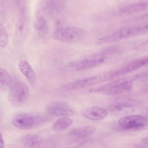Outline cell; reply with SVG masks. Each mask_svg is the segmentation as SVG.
I'll return each instance as SVG.
<instances>
[{"instance_id":"cell-14","label":"cell","mask_w":148,"mask_h":148,"mask_svg":"<svg viewBox=\"0 0 148 148\" xmlns=\"http://www.w3.org/2000/svg\"><path fill=\"white\" fill-rule=\"evenodd\" d=\"M72 123V121L70 118L64 117L57 119L53 125V129L56 130L61 131L64 130L69 126Z\"/></svg>"},{"instance_id":"cell-2","label":"cell","mask_w":148,"mask_h":148,"mask_svg":"<svg viewBox=\"0 0 148 148\" xmlns=\"http://www.w3.org/2000/svg\"><path fill=\"white\" fill-rule=\"evenodd\" d=\"M85 32L79 28L67 27H59L53 33L54 38L58 41L67 43H76L81 40Z\"/></svg>"},{"instance_id":"cell-17","label":"cell","mask_w":148,"mask_h":148,"mask_svg":"<svg viewBox=\"0 0 148 148\" xmlns=\"http://www.w3.org/2000/svg\"><path fill=\"white\" fill-rule=\"evenodd\" d=\"M45 26V22L43 20H39L35 23L34 25L35 29L38 30H42Z\"/></svg>"},{"instance_id":"cell-6","label":"cell","mask_w":148,"mask_h":148,"mask_svg":"<svg viewBox=\"0 0 148 148\" xmlns=\"http://www.w3.org/2000/svg\"><path fill=\"white\" fill-rule=\"evenodd\" d=\"M119 123L125 128H132L146 126L148 124V119L143 116L134 114L121 118L119 120Z\"/></svg>"},{"instance_id":"cell-9","label":"cell","mask_w":148,"mask_h":148,"mask_svg":"<svg viewBox=\"0 0 148 148\" xmlns=\"http://www.w3.org/2000/svg\"><path fill=\"white\" fill-rule=\"evenodd\" d=\"M148 62V57H145L137 59L126 66L115 71L117 75L127 73L135 71L146 65Z\"/></svg>"},{"instance_id":"cell-11","label":"cell","mask_w":148,"mask_h":148,"mask_svg":"<svg viewBox=\"0 0 148 148\" xmlns=\"http://www.w3.org/2000/svg\"><path fill=\"white\" fill-rule=\"evenodd\" d=\"M96 131L95 127L91 126L77 127L72 130L69 133L70 136L77 138H83L90 136Z\"/></svg>"},{"instance_id":"cell-19","label":"cell","mask_w":148,"mask_h":148,"mask_svg":"<svg viewBox=\"0 0 148 148\" xmlns=\"http://www.w3.org/2000/svg\"><path fill=\"white\" fill-rule=\"evenodd\" d=\"M3 118V114L1 109L0 107V124L1 123Z\"/></svg>"},{"instance_id":"cell-5","label":"cell","mask_w":148,"mask_h":148,"mask_svg":"<svg viewBox=\"0 0 148 148\" xmlns=\"http://www.w3.org/2000/svg\"><path fill=\"white\" fill-rule=\"evenodd\" d=\"M37 122L36 117L25 113L17 114L13 116L12 120V123L14 126L23 130L32 129Z\"/></svg>"},{"instance_id":"cell-7","label":"cell","mask_w":148,"mask_h":148,"mask_svg":"<svg viewBox=\"0 0 148 148\" xmlns=\"http://www.w3.org/2000/svg\"><path fill=\"white\" fill-rule=\"evenodd\" d=\"M84 117L93 120H99L104 118L107 115V111L103 108L97 106L83 108L80 111Z\"/></svg>"},{"instance_id":"cell-1","label":"cell","mask_w":148,"mask_h":148,"mask_svg":"<svg viewBox=\"0 0 148 148\" xmlns=\"http://www.w3.org/2000/svg\"><path fill=\"white\" fill-rule=\"evenodd\" d=\"M148 31V25L142 23L128 27L97 40L96 43L101 45L112 43L144 34Z\"/></svg>"},{"instance_id":"cell-8","label":"cell","mask_w":148,"mask_h":148,"mask_svg":"<svg viewBox=\"0 0 148 148\" xmlns=\"http://www.w3.org/2000/svg\"><path fill=\"white\" fill-rule=\"evenodd\" d=\"M103 59L86 60L72 62L69 64L70 69L74 70H81L94 67L102 64Z\"/></svg>"},{"instance_id":"cell-3","label":"cell","mask_w":148,"mask_h":148,"mask_svg":"<svg viewBox=\"0 0 148 148\" xmlns=\"http://www.w3.org/2000/svg\"><path fill=\"white\" fill-rule=\"evenodd\" d=\"M29 90L25 84L18 82L11 87L9 94L8 100L12 106L16 107L22 106L27 100Z\"/></svg>"},{"instance_id":"cell-13","label":"cell","mask_w":148,"mask_h":148,"mask_svg":"<svg viewBox=\"0 0 148 148\" xmlns=\"http://www.w3.org/2000/svg\"><path fill=\"white\" fill-rule=\"evenodd\" d=\"M18 67L21 72L30 82H32L35 81L36 74L28 62L25 60H21L18 63Z\"/></svg>"},{"instance_id":"cell-16","label":"cell","mask_w":148,"mask_h":148,"mask_svg":"<svg viewBox=\"0 0 148 148\" xmlns=\"http://www.w3.org/2000/svg\"><path fill=\"white\" fill-rule=\"evenodd\" d=\"M8 37L4 27L0 23V47H4L7 45Z\"/></svg>"},{"instance_id":"cell-4","label":"cell","mask_w":148,"mask_h":148,"mask_svg":"<svg viewBox=\"0 0 148 148\" xmlns=\"http://www.w3.org/2000/svg\"><path fill=\"white\" fill-rule=\"evenodd\" d=\"M50 114L58 116H69L74 115L75 112L68 103L62 101H56L49 104L47 108Z\"/></svg>"},{"instance_id":"cell-15","label":"cell","mask_w":148,"mask_h":148,"mask_svg":"<svg viewBox=\"0 0 148 148\" xmlns=\"http://www.w3.org/2000/svg\"><path fill=\"white\" fill-rule=\"evenodd\" d=\"M12 82L11 77L6 70L0 67V88L8 87Z\"/></svg>"},{"instance_id":"cell-10","label":"cell","mask_w":148,"mask_h":148,"mask_svg":"<svg viewBox=\"0 0 148 148\" xmlns=\"http://www.w3.org/2000/svg\"><path fill=\"white\" fill-rule=\"evenodd\" d=\"M19 142L23 147L28 148L38 147L42 144L41 139L37 135L28 134L21 137Z\"/></svg>"},{"instance_id":"cell-12","label":"cell","mask_w":148,"mask_h":148,"mask_svg":"<svg viewBox=\"0 0 148 148\" xmlns=\"http://www.w3.org/2000/svg\"><path fill=\"white\" fill-rule=\"evenodd\" d=\"M147 7L145 3H139L123 6L119 10L121 13L132 14L140 12L145 10Z\"/></svg>"},{"instance_id":"cell-18","label":"cell","mask_w":148,"mask_h":148,"mask_svg":"<svg viewBox=\"0 0 148 148\" xmlns=\"http://www.w3.org/2000/svg\"><path fill=\"white\" fill-rule=\"evenodd\" d=\"M4 144L3 135L1 132H0V148H3Z\"/></svg>"}]
</instances>
